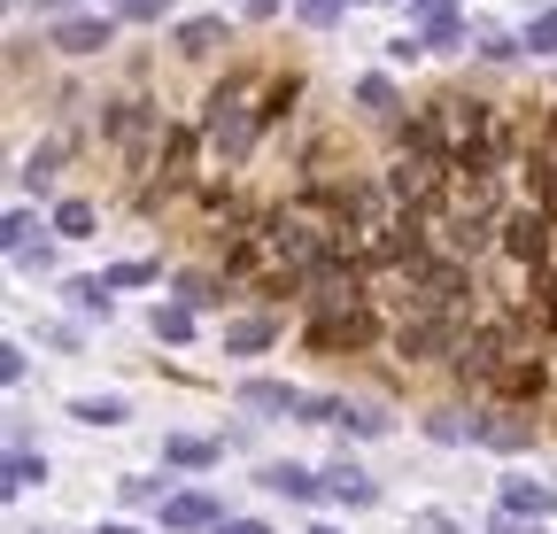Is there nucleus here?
Here are the masks:
<instances>
[{"label":"nucleus","mask_w":557,"mask_h":534,"mask_svg":"<svg viewBox=\"0 0 557 534\" xmlns=\"http://www.w3.org/2000/svg\"><path fill=\"white\" fill-rule=\"evenodd\" d=\"M194 156H201V132H194V124H171L163 148H156V163H148V178H139V210L171 202V194L194 178Z\"/></svg>","instance_id":"obj_8"},{"label":"nucleus","mask_w":557,"mask_h":534,"mask_svg":"<svg viewBox=\"0 0 557 534\" xmlns=\"http://www.w3.org/2000/svg\"><path fill=\"white\" fill-rule=\"evenodd\" d=\"M504 511H519V519H557V488H534V481H504Z\"/></svg>","instance_id":"obj_21"},{"label":"nucleus","mask_w":557,"mask_h":534,"mask_svg":"<svg viewBox=\"0 0 557 534\" xmlns=\"http://www.w3.org/2000/svg\"><path fill=\"white\" fill-rule=\"evenodd\" d=\"M218 39H225V16H186V24L171 32V47H178V54H209Z\"/></svg>","instance_id":"obj_24"},{"label":"nucleus","mask_w":557,"mask_h":534,"mask_svg":"<svg viewBox=\"0 0 557 534\" xmlns=\"http://www.w3.org/2000/svg\"><path fill=\"white\" fill-rule=\"evenodd\" d=\"M148 325H156V341H194V310L186 302H156Z\"/></svg>","instance_id":"obj_29"},{"label":"nucleus","mask_w":557,"mask_h":534,"mask_svg":"<svg viewBox=\"0 0 557 534\" xmlns=\"http://www.w3.org/2000/svg\"><path fill=\"white\" fill-rule=\"evenodd\" d=\"M310 534H333V526H310Z\"/></svg>","instance_id":"obj_43"},{"label":"nucleus","mask_w":557,"mask_h":534,"mask_svg":"<svg viewBox=\"0 0 557 534\" xmlns=\"http://www.w3.org/2000/svg\"><path fill=\"white\" fill-rule=\"evenodd\" d=\"M465 333H472V302H465V310H434V318H403V325H395V357H403V364L457 357Z\"/></svg>","instance_id":"obj_5"},{"label":"nucleus","mask_w":557,"mask_h":534,"mask_svg":"<svg viewBox=\"0 0 557 534\" xmlns=\"http://www.w3.org/2000/svg\"><path fill=\"white\" fill-rule=\"evenodd\" d=\"M527 47H534V54H557V9H542V16L527 24Z\"/></svg>","instance_id":"obj_34"},{"label":"nucleus","mask_w":557,"mask_h":534,"mask_svg":"<svg viewBox=\"0 0 557 534\" xmlns=\"http://www.w3.org/2000/svg\"><path fill=\"white\" fill-rule=\"evenodd\" d=\"M163 526L171 534H201V526H225V511H218L209 488H178V496H163Z\"/></svg>","instance_id":"obj_12"},{"label":"nucleus","mask_w":557,"mask_h":534,"mask_svg":"<svg viewBox=\"0 0 557 534\" xmlns=\"http://www.w3.org/2000/svg\"><path fill=\"white\" fill-rule=\"evenodd\" d=\"M449 218H480V225H496V218H504V171H487V163H457V178H449Z\"/></svg>","instance_id":"obj_10"},{"label":"nucleus","mask_w":557,"mask_h":534,"mask_svg":"<svg viewBox=\"0 0 557 534\" xmlns=\"http://www.w3.org/2000/svg\"><path fill=\"white\" fill-rule=\"evenodd\" d=\"M426 434H434V442H472V434H480V419H465V411H434V419H426Z\"/></svg>","instance_id":"obj_31"},{"label":"nucleus","mask_w":557,"mask_h":534,"mask_svg":"<svg viewBox=\"0 0 557 534\" xmlns=\"http://www.w3.org/2000/svg\"><path fill=\"white\" fill-rule=\"evenodd\" d=\"M403 318H434V310H465V263L426 248L418 263H403Z\"/></svg>","instance_id":"obj_3"},{"label":"nucleus","mask_w":557,"mask_h":534,"mask_svg":"<svg viewBox=\"0 0 557 534\" xmlns=\"http://www.w3.org/2000/svg\"><path fill=\"white\" fill-rule=\"evenodd\" d=\"M256 101H263V94H248V78L209 86V101H201V148H209V156H225V163H248L256 140H263Z\"/></svg>","instance_id":"obj_1"},{"label":"nucleus","mask_w":557,"mask_h":534,"mask_svg":"<svg viewBox=\"0 0 557 534\" xmlns=\"http://www.w3.org/2000/svg\"><path fill=\"white\" fill-rule=\"evenodd\" d=\"M325 496H341L348 511H364V504H380V481H372V473H357V464L341 457L333 473H325Z\"/></svg>","instance_id":"obj_17"},{"label":"nucleus","mask_w":557,"mask_h":534,"mask_svg":"<svg viewBox=\"0 0 557 534\" xmlns=\"http://www.w3.org/2000/svg\"><path fill=\"white\" fill-rule=\"evenodd\" d=\"M32 481H47V457H32V449L16 442V449H9V464H0V488H9V496H24Z\"/></svg>","instance_id":"obj_25"},{"label":"nucleus","mask_w":557,"mask_h":534,"mask_svg":"<svg viewBox=\"0 0 557 534\" xmlns=\"http://www.w3.org/2000/svg\"><path fill=\"white\" fill-rule=\"evenodd\" d=\"M163 464H178V473H209V464H218V442H209V434H171Z\"/></svg>","instance_id":"obj_20"},{"label":"nucleus","mask_w":557,"mask_h":534,"mask_svg":"<svg viewBox=\"0 0 557 534\" xmlns=\"http://www.w3.org/2000/svg\"><path fill=\"white\" fill-rule=\"evenodd\" d=\"M410 534H465L449 511H410Z\"/></svg>","instance_id":"obj_38"},{"label":"nucleus","mask_w":557,"mask_h":534,"mask_svg":"<svg viewBox=\"0 0 557 534\" xmlns=\"http://www.w3.org/2000/svg\"><path fill=\"white\" fill-rule=\"evenodd\" d=\"M62 156H70V140H39V148L24 156V171H16V178H24L32 194H47V186H54V163H62Z\"/></svg>","instance_id":"obj_23"},{"label":"nucleus","mask_w":557,"mask_h":534,"mask_svg":"<svg viewBox=\"0 0 557 534\" xmlns=\"http://www.w3.org/2000/svg\"><path fill=\"white\" fill-rule=\"evenodd\" d=\"M0 240H9V256L32 248V210H9V225H0Z\"/></svg>","instance_id":"obj_36"},{"label":"nucleus","mask_w":557,"mask_h":534,"mask_svg":"<svg viewBox=\"0 0 557 534\" xmlns=\"http://www.w3.org/2000/svg\"><path fill=\"white\" fill-rule=\"evenodd\" d=\"M519 357V325H504V318H487V325H472L465 333V349L449 357V372L465 380V387H496V372Z\"/></svg>","instance_id":"obj_6"},{"label":"nucleus","mask_w":557,"mask_h":534,"mask_svg":"<svg viewBox=\"0 0 557 534\" xmlns=\"http://www.w3.org/2000/svg\"><path fill=\"white\" fill-rule=\"evenodd\" d=\"M163 132H171V124H163V109H156L148 94H124V101H109V109H101V140H109L132 171H148V163H156Z\"/></svg>","instance_id":"obj_2"},{"label":"nucleus","mask_w":557,"mask_h":534,"mask_svg":"<svg viewBox=\"0 0 557 534\" xmlns=\"http://www.w3.org/2000/svg\"><path fill=\"white\" fill-rule=\"evenodd\" d=\"M302 341L318 349V357H357V349H372L380 341V310L364 302V310H333V318H310V333Z\"/></svg>","instance_id":"obj_9"},{"label":"nucleus","mask_w":557,"mask_h":534,"mask_svg":"<svg viewBox=\"0 0 557 534\" xmlns=\"http://www.w3.org/2000/svg\"><path fill=\"white\" fill-rule=\"evenodd\" d=\"M101 534H139V526H101Z\"/></svg>","instance_id":"obj_42"},{"label":"nucleus","mask_w":557,"mask_h":534,"mask_svg":"<svg viewBox=\"0 0 557 534\" xmlns=\"http://www.w3.org/2000/svg\"><path fill=\"white\" fill-rule=\"evenodd\" d=\"M47 39H54L62 54H101V47H116V24H109V16H62Z\"/></svg>","instance_id":"obj_13"},{"label":"nucleus","mask_w":557,"mask_h":534,"mask_svg":"<svg viewBox=\"0 0 557 534\" xmlns=\"http://www.w3.org/2000/svg\"><path fill=\"white\" fill-rule=\"evenodd\" d=\"M527 333H557V263L549 272H534V295H527V318H519Z\"/></svg>","instance_id":"obj_19"},{"label":"nucleus","mask_w":557,"mask_h":534,"mask_svg":"<svg viewBox=\"0 0 557 534\" xmlns=\"http://www.w3.org/2000/svg\"><path fill=\"white\" fill-rule=\"evenodd\" d=\"M54 233L62 240H86L94 233V202H54Z\"/></svg>","instance_id":"obj_30"},{"label":"nucleus","mask_w":557,"mask_h":534,"mask_svg":"<svg viewBox=\"0 0 557 534\" xmlns=\"http://www.w3.org/2000/svg\"><path fill=\"white\" fill-rule=\"evenodd\" d=\"M116 16H132V24H156V16H171V0H116Z\"/></svg>","instance_id":"obj_37"},{"label":"nucleus","mask_w":557,"mask_h":534,"mask_svg":"<svg viewBox=\"0 0 557 534\" xmlns=\"http://www.w3.org/2000/svg\"><path fill=\"white\" fill-rule=\"evenodd\" d=\"M218 534H271V526H263V519H225Z\"/></svg>","instance_id":"obj_40"},{"label":"nucleus","mask_w":557,"mask_h":534,"mask_svg":"<svg viewBox=\"0 0 557 534\" xmlns=\"http://www.w3.org/2000/svg\"><path fill=\"white\" fill-rule=\"evenodd\" d=\"M70 419H78V426H124V395H78Z\"/></svg>","instance_id":"obj_26"},{"label":"nucleus","mask_w":557,"mask_h":534,"mask_svg":"<svg viewBox=\"0 0 557 534\" xmlns=\"http://www.w3.org/2000/svg\"><path fill=\"white\" fill-rule=\"evenodd\" d=\"M62 295L78 302V310H101V318H109V280H70Z\"/></svg>","instance_id":"obj_32"},{"label":"nucleus","mask_w":557,"mask_h":534,"mask_svg":"<svg viewBox=\"0 0 557 534\" xmlns=\"http://www.w3.org/2000/svg\"><path fill=\"white\" fill-rule=\"evenodd\" d=\"M278 341V318H233L225 325V357H263Z\"/></svg>","instance_id":"obj_18"},{"label":"nucleus","mask_w":557,"mask_h":534,"mask_svg":"<svg viewBox=\"0 0 557 534\" xmlns=\"http://www.w3.org/2000/svg\"><path fill=\"white\" fill-rule=\"evenodd\" d=\"M101 280H109V295H116V287H156L163 272H156V263H116V272H101Z\"/></svg>","instance_id":"obj_33"},{"label":"nucleus","mask_w":557,"mask_h":534,"mask_svg":"<svg viewBox=\"0 0 557 534\" xmlns=\"http://www.w3.org/2000/svg\"><path fill=\"white\" fill-rule=\"evenodd\" d=\"M295 94H302V78H295V71H287V78H271V86H263V101H256V116H263V132H271L278 116H287V109H295Z\"/></svg>","instance_id":"obj_27"},{"label":"nucleus","mask_w":557,"mask_h":534,"mask_svg":"<svg viewBox=\"0 0 557 534\" xmlns=\"http://www.w3.org/2000/svg\"><path fill=\"white\" fill-rule=\"evenodd\" d=\"M302 403H310V395H295L287 380H240V411H256V419H287Z\"/></svg>","instance_id":"obj_14"},{"label":"nucleus","mask_w":557,"mask_h":534,"mask_svg":"<svg viewBox=\"0 0 557 534\" xmlns=\"http://www.w3.org/2000/svg\"><path fill=\"white\" fill-rule=\"evenodd\" d=\"M357 109H364V116H380V124H395V109H403L395 78H380V71H372V78H357Z\"/></svg>","instance_id":"obj_22"},{"label":"nucleus","mask_w":557,"mask_h":534,"mask_svg":"<svg viewBox=\"0 0 557 534\" xmlns=\"http://www.w3.org/2000/svg\"><path fill=\"white\" fill-rule=\"evenodd\" d=\"M39 9H47V16H54V24H62V9H70V0H39Z\"/></svg>","instance_id":"obj_41"},{"label":"nucleus","mask_w":557,"mask_h":534,"mask_svg":"<svg viewBox=\"0 0 557 534\" xmlns=\"http://www.w3.org/2000/svg\"><path fill=\"white\" fill-rule=\"evenodd\" d=\"M263 488H271V496H287V504H318V496H325V481L302 473V464H263Z\"/></svg>","instance_id":"obj_16"},{"label":"nucleus","mask_w":557,"mask_h":534,"mask_svg":"<svg viewBox=\"0 0 557 534\" xmlns=\"http://www.w3.org/2000/svg\"><path fill=\"white\" fill-rule=\"evenodd\" d=\"M487 534H542V519H519V511H496V519H487Z\"/></svg>","instance_id":"obj_39"},{"label":"nucleus","mask_w":557,"mask_h":534,"mask_svg":"<svg viewBox=\"0 0 557 534\" xmlns=\"http://www.w3.org/2000/svg\"><path fill=\"white\" fill-rule=\"evenodd\" d=\"M178 302H186V310L225 302V272H186V280H178Z\"/></svg>","instance_id":"obj_28"},{"label":"nucleus","mask_w":557,"mask_h":534,"mask_svg":"<svg viewBox=\"0 0 557 534\" xmlns=\"http://www.w3.org/2000/svg\"><path fill=\"white\" fill-rule=\"evenodd\" d=\"M449 178H457V163H442V156H395L387 163V194H395V210H410V218L442 210L449 202Z\"/></svg>","instance_id":"obj_4"},{"label":"nucleus","mask_w":557,"mask_h":534,"mask_svg":"<svg viewBox=\"0 0 557 534\" xmlns=\"http://www.w3.org/2000/svg\"><path fill=\"white\" fill-rule=\"evenodd\" d=\"M302 302H310L318 318H333V310H364V263L333 248L325 263H310V272H302Z\"/></svg>","instance_id":"obj_7"},{"label":"nucleus","mask_w":557,"mask_h":534,"mask_svg":"<svg viewBox=\"0 0 557 534\" xmlns=\"http://www.w3.org/2000/svg\"><path fill=\"white\" fill-rule=\"evenodd\" d=\"M472 442H480V449H504V457H511V449H534V419H527V411H487Z\"/></svg>","instance_id":"obj_15"},{"label":"nucleus","mask_w":557,"mask_h":534,"mask_svg":"<svg viewBox=\"0 0 557 534\" xmlns=\"http://www.w3.org/2000/svg\"><path fill=\"white\" fill-rule=\"evenodd\" d=\"M341 9H357V0H295V16H302V24H333Z\"/></svg>","instance_id":"obj_35"},{"label":"nucleus","mask_w":557,"mask_h":534,"mask_svg":"<svg viewBox=\"0 0 557 534\" xmlns=\"http://www.w3.org/2000/svg\"><path fill=\"white\" fill-rule=\"evenodd\" d=\"M487 395H496V411H534L542 395H549V364H542L534 349H519V357L496 372V387H487Z\"/></svg>","instance_id":"obj_11"}]
</instances>
